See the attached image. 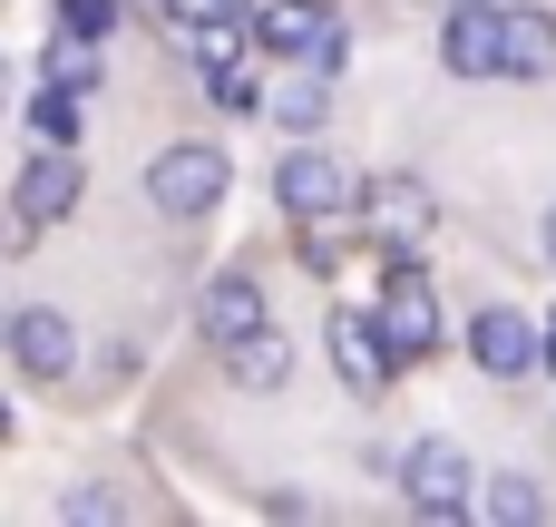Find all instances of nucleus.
<instances>
[{
	"label": "nucleus",
	"mask_w": 556,
	"mask_h": 527,
	"mask_svg": "<svg viewBox=\"0 0 556 527\" xmlns=\"http://www.w3.org/2000/svg\"><path fill=\"white\" fill-rule=\"evenodd\" d=\"M274 205H283V215H303V225H332L342 205H362V186H352V166H342L332 147H313V137H303V147H283V156H274Z\"/></svg>",
	"instance_id": "nucleus-1"
},
{
	"label": "nucleus",
	"mask_w": 556,
	"mask_h": 527,
	"mask_svg": "<svg viewBox=\"0 0 556 527\" xmlns=\"http://www.w3.org/2000/svg\"><path fill=\"white\" fill-rule=\"evenodd\" d=\"M401 499H410L420 518H469V509H479L469 450H459V440H410V450H401Z\"/></svg>",
	"instance_id": "nucleus-2"
},
{
	"label": "nucleus",
	"mask_w": 556,
	"mask_h": 527,
	"mask_svg": "<svg viewBox=\"0 0 556 527\" xmlns=\"http://www.w3.org/2000/svg\"><path fill=\"white\" fill-rule=\"evenodd\" d=\"M147 196H156L166 215H215V205H225V147H205V137L156 147V156H147Z\"/></svg>",
	"instance_id": "nucleus-3"
},
{
	"label": "nucleus",
	"mask_w": 556,
	"mask_h": 527,
	"mask_svg": "<svg viewBox=\"0 0 556 527\" xmlns=\"http://www.w3.org/2000/svg\"><path fill=\"white\" fill-rule=\"evenodd\" d=\"M362 225H371L381 254H420V244L440 235V196H430L420 176H371V186H362Z\"/></svg>",
	"instance_id": "nucleus-4"
},
{
	"label": "nucleus",
	"mask_w": 556,
	"mask_h": 527,
	"mask_svg": "<svg viewBox=\"0 0 556 527\" xmlns=\"http://www.w3.org/2000/svg\"><path fill=\"white\" fill-rule=\"evenodd\" d=\"M440 59L450 78H508V0H450Z\"/></svg>",
	"instance_id": "nucleus-5"
},
{
	"label": "nucleus",
	"mask_w": 556,
	"mask_h": 527,
	"mask_svg": "<svg viewBox=\"0 0 556 527\" xmlns=\"http://www.w3.org/2000/svg\"><path fill=\"white\" fill-rule=\"evenodd\" d=\"M68 205H78V147L39 137V156H29V166H20V186H10V215H20V235H49Z\"/></svg>",
	"instance_id": "nucleus-6"
},
{
	"label": "nucleus",
	"mask_w": 556,
	"mask_h": 527,
	"mask_svg": "<svg viewBox=\"0 0 556 527\" xmlns=\"http://www.w3.org/2000/svg\"><path fill=\"white\" fill-rule=\"evenodd\" d=\"M381 332H391V352L401 362H420V352H440V293L420 284V264L410 254H391V284H381Z\"/></svg>",
	"instance_id": "nucleus-7"
},
{
	"label": "nucleus",
	"mask_w": 556,
	"mask_h": 527,
	"mask_svg": "<svg viewBox=\"0 0 556 527\" xmlns=\"http://www.w3.org/2000/svg\"><path fill=\"white\" fill-rule=\"evenodd\" d=\"M332 372H342V391H362V401H381L391 391V372H401V352H391V332H381V313H332Z\"/></svg>",
	"instance_id": "nucleus-8"
},
{
	"label": "nucleus",
	"mask_w": 556,
	"mask_h": 527,
	"mask_svg": "<svg viewBox=\"0 0 556 527\" xmlns=\"http://www.w3.org/2000/svg\"><path fill=\"white\" fill-rule=\"evenodd\" d=\"M469 352H479V372H489V381H528V372L547 362L538 323H528V313H508V303H489V313L469 323Z\"/></svg>",
	"instance_id": "nucleus-9"
},
{
	"label": "nucleus",
	"mask_w": 556,
	"mask_h": 527,
	"mask_svg": "<svg viewBox=\"0 0 556 527\" xmlns=\"http://www.w3.org/2000/svg\"><path fill=\"white\" fill-rule=\"evenodd\" d=\"M10 362H20L29 381H59V372L78 362V332H68V313H49V303H20V313H10Z\"/></svg>",
	"instance_id": "nucleus-10"
},
{
	"label": "nucleus",
	"mask_w": 556,
	"mask_h": 527,
	"mask_svg": "<svg viewBox=\"0 0 556 527\" xmlns=\"http://www.w3.org/2000/svg\"><path fill=\"white\" fill-rule=\"evenodd\" d=\"M264 323H274V313H264V284H254V274H215V284H205V342H215V352H235V342L264 332Z\"/></svg>",
	"instance_id": "nucleus-11"
},
{
	"label": "nucleus",
	"mask_w": 556,
	"mask_h": 527,
	"mask_svg": "<svg viewBox=\"0 0 556 527\" xmlns=\"http://www.w3.org/2000/svg\"><path fill=\"white\" fill-rule=\"evenodd\" d=\"M332 20H323V0H274V10H254V39L274 49V59H313V39H323Z\"/></svg>",
	"instance_id": "nucleus-12"
},
{
	"label": "nucleus",
	"mask_w": 556,
	"mask_h": 527,
	"mask_svg": "<svg viewBox=\"0 0 556 527\" xmlns=\"http://www.w3.org/2000/svg\"><path fill=\"white\" fill-rule=\"evenodd\" d=\"M225 362H235V391H283V381H293V342H283L274 323H264V332H244Z\"/></svg>",
	"instance_id": "nucleus-13"
},
{
	"label": "nucleus",
	"mask_w": 556,
	"mask_h": 527,
	"mask_svg": "<svg viewBox=\"0 0 556 527\" xmlns=\"http://www.w3.org/2000/svg\"><path fill=\"white\" fill-rule=\"evenodd\" d=\"M508 78H556V20L508 0Z\"/></svg>",
	"instance_id": "nucleus-14"
},
{
	"label": "nucleus",
	"mask_w": 556,
	"mask_h": 527,
	"mask_svg": "<svg viewBox=\"0 0 556 527\" xmlns=\"http://www.w3.org/2000/svg\"><path fill=\"white\" fill-rule=\"evenodd\" d=\"M264 108H274V117H283L293 137H313V127H323V108H332V78H323V68L303 59V68H293V78H283V88L264 98Z\"/></svg>",
	"instance_id": "nucleus-15"
},
{
	"label": "nucleus",
	"mask_w": 556,
	"mask_h": 527,
	"mask_svg": "<svg viewBox=\"0 0 556 527\" xmlns=\"http://www.w3.org/2000/svg\"><path fill=\"white\" fill-rule=\"evenodd\" d=\"M479 509H489V518H508V527H538V518H547V489H538V479H518V469H498V479L479 489Z\"/></svg>",
	"instance_id": "nucleus-16"
},
{
	"label": "nucleus",
	"mask_w": 556,
	"mask_h": 527,
	"mask_svg": "<svg viewBox=\"0 0 556 527\" xmlns=\"http://www.w3.org/2000/svg\"><path fill=\"white\" fill-rule=\"evenodd\" d=\"M29 127H39V137H59V147H78V88H59V78H49V88L29 98Z\"/></svg>",
	"instance_id": "nucleus-17"
},
{
	"label": "nucleus",
	"mask_w": 556,
	"mask_h": 527,
	"mask_svg": "<svg viewBox=\"0 0 556 527\" xmlns=\"http://www.w3.org/2000/svg\"><path fill=\"white\" fill-rule=\"evenodd\" d=\"M49 78H59V88H78V98H88V88H98V39H78V29H68V39H59V49H49Z\"/></svg>",
	"instance_id": "nucleus-18"
},
{
	"label": "nucleus",
	"mask_w": 556,
	"mask_h": 527,
	"mask_svg": "<svg viewBox=\"0 0 556 527\" xmlns=\"http://www.w3.org/2000/svg\"><path fill=\"white\" fill-rule=\"evenodd\" d=\"M59 29H78V39H108V29H117V0H59Z\"/></svg>",
	"instance_id": "nucleus-19"
},
{
	"label": "nucleus",
	"mask_w": 556,
	"mask_h": 527,
	"mask_svg": "<svg viewBox=\"0 0 556 527\" xmlns=\"http://www.w3.org/2000/svg\"><path fill=\"white\" fill-rule=\"evenodd\" d=\"M215 98H225V108H264V88H254V68H244V59H235V68H215Z\"/></svg>",
	"instance_id": "nucleus-20"
},
{
	"label": "nucleus",
	"mask_w": 556,
	"mask_h": 527,
	"mask_svg": "<svg viewBox=\"0 0 556 527\" xmlns=\"http://www.w3.org/2000/svg\"><path fill=\"white\" fill-rule=\"evenodd\" d=\"M538 244H547V264H556V205H547V225H538Z\"/></svg>",
	"instance_id": "nucleus-21"
},
{
	"label": "nucleus",
	"mask_w": 556,
	"mask_h": 527,
	"mask_svg": "<svg viewBox=\"0 0 556 527\" xmlns=\"http://www.w3.org/2000/svg\"><path fill=\"white\" fill-rule=\"evenodd\" d=\"M205 10H244V20H254V0H205Z\"/></svg>",
	"instance_id": "nucleus-22"
},
{
	"label": "nucleus",
	"mask_w": 556,
	"mask_h": 527,
	"mask_svg": "<svg viewBox=\"0 0 556 527\" xmlns=\"http://www.w3.org/2000/svg\"><path fill=\"white\" fill-rule=\"evenodd\" d=\"M0 108H10V68H0Z\"/></svg>",
	"instance_id": "nucleus-23"
}]
</instances>
